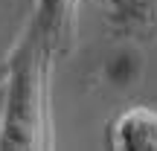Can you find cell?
<instances>
[{"mask_svg":"<svg viewBox=\"0 0 157 151\" xmlns=\"http://www.w3.org/2000/svg\"><path fill=\"white\" fill-rule=\"evenodd\" d=\"M111 9L122 32H157V0H111Z\"/></svg>","mask_w":157,"mask_h":151,"instance_id":"277c9868","label":"cell"},{"mask_svg":"<svg viewBox=\"0 0 157 151\" xmlns=\"http://www.w3.org/2000/svg\"><path fill=\"white\" fill-rule=\"evenodd\" d=\"M113 145L131 151H154L157 148V111L154 108H131L117 119L113 128Z\"/></svg>","mask_w":157,"mask_h":151,"instance_id":"7a4b0ae2","label":"cell"},{"mask_svg":"<svg viewBox=\"0 0 157 151\" xmlns=\"http://www.w3.org/2000/svg\"><path fill=\"white\" fill-rule=\"evenodd\" d=\"M3 119H6V81H0V137H3Z\"/></svg>","mask_w":157,"mask_h":151,"instance_id":"5b68a950","label":"cell"},{"mask_svg":"<svg viewBox=\"0 0 157 151\" xmlns=\"http://www.w3.org/2000/svg\"><path fill=\"white\" fill-rule=\"evenodd\" d=\"M50 41L38 21L29 23L23 41L12 55L6 78V119L0 148H50V111H47V70Z\"/></svg>","mask_w":157,"mask_h":151,"instance_id":"6da1fadb","label":"cell"},{"mask_svg":"<svg viewBox=\"0 0 157 151\" xmlns=\"http://www.w3.org/2000/svg\"><path fill=\"white\" fill-rule=\"evenodd\" d=\"M76 3L78 0H38L35 21L44 29L52 52L64 50L67 38L73 35V17H76Z\"/></svg>","mask_w":157,"mask_h":151,"instance_id":"3957f363","label":"cell"}]
</instances>
